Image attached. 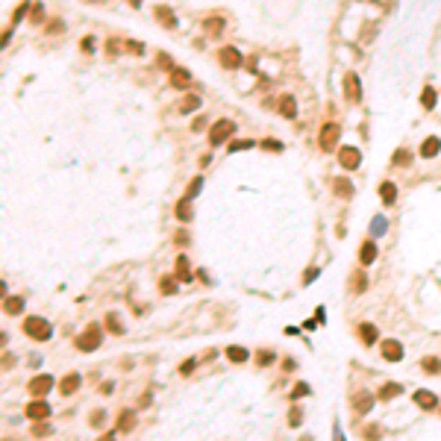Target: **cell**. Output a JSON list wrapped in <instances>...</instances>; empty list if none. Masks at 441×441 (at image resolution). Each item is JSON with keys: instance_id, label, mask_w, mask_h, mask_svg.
<instances>
[{"instance_id": "15", "label": "cell", "mask_w": 441, "mask_h": 441, "mask_svg": "<svg viewBox=\"0 0 441 441\" xmlns=\"http://www.w3.org/2000/svg\"><path fill=\"white\" fill-rule=\"evenodd\" d=\"M438 153H441V138L429 136L424 144H421V156H424V159H435Z\"/></svg>"}, {"instance_id": "47", "label": "cell", "mask_w": 441, "mask_h": 441, "mask_svg": "<svg viewBox=\"0 0 441 441\" xmlns=\"http://www.w3.org/2000/svg\"><path fill=\"white\" fill-rule=\"evenodd\" d=\"M103 415H106V412H94V418H91V424H94V426H100V424H103Z\"/></svg>"}, {"instance_id": "4", "label": "cell", "mask_w": 441, "mask_h": 441, "mask_svg": "<svg viewBox=\"0 0 441 441\" xmlns=\"http://www.w3.org/2000/svg\"><path fill=\"white\" fill-rule=\"evenodd\" d=\"M77 347H80L83 353H91V350H97V347H100V329H97V326L91 323V326L85 329L83 336L77 339Z\"/></svg>"}, {"instance_id": "26", "label": "cell", "mask_w": 441, "mask_h": 441, "mask_svg": "<svg viewBox=\"0 0 441 441\" xmlns=\"http://www.w3.org/2000/svg\"><path fill=\"white\" fill-rule=\"evenodd\" d=\"M133 426H136V412H121L118 429H121V432H130Z\"/></svg>"}, {"instance_id": "10", "label": "cell", "mask_w": 441, "mask_h": 441, "mask_svg": "<svg viewBox=\"0 0 441 441\" xmlns=\"http://www.w3.org/2000/svg\"><path fill=\"white\" fill-rule=\"evenodd\" d=\"M382 356L389 359V362H400V359H403V344L394 341V339L382 341Z\"/></svg>"}, {"instance_id": "16", "label": "cell", "mask_w": 441, "mask_h": 441, "mask_svg": "<svg viewBox=\"0 0 441 441\" xmlns=\"http://www.w3.org/2000/svg\"><path fill=\"white\" fill-rule=\"evenodd\" d=\"M224 27H227V21H224L220 15H212V18H206V21H203V30L209 35H215V38L224 33Z\"/></svg>"}, {"instance_id": "51", "label": "cell", "mask_w": 441, "mask_h": 441, "mask_svg": "<svg viewBox=\"0 0 441 441\" xmlns=\"http://www.w3.org/2000/svg\"><path fill=\"white\" fill-rule=\"evenodd\" d=\"M127 47H130V50H136V53H141V50H144V47H141V44H138V41H130V44H127Z\"/></svg>"}, {"instance_id": "39", "label": "cell", "mask_w": 441, "mask_h": 441, "mask_svg": "<svg viewBox=\"0 0 441 441\" xmlns=\"http://www.w3.org/2000/svg\"><path fill=\"white\" fill-rule=\"evenodd\" d=\"M303 394H309V385H306V382H300V385H294V391H291V397H303Z\"/></svg>"}, {"instance_id": "11", "label": "cell", "mask_w": 441, "mask_h": 441, "mask_svg": "<svg viewBox=\"0 0 441 441\" xmlns=\"http://www.w3.org/2000/svg\"><path fill=\"white\" fill-rule=\"evenodd\" d=\"M50 415V406L44 403V400H33L30 406H27V418H33V421H44Z\"/></svg>"}, {"instance_id": "48", "label": "cell", "mask_w": 441, "mask_h": 441, "mask_svg": "<svg viewBox=\"0 0 441 441\" xmlns=\"http://www.w3.org/2000/svg\"><path fill=\"white\" fill-rule=\"evenodd\" d=\"M91 47H94V41H91V35H85V38H83V50H91Z\"/></svg>"}, {"instance_id": "19", "label": "cell", "mask_w": 441, "mask_h": 441, "mask_svg": "<svg viewBox=\"0 0 441 441\" xmlns=\"http://www.w3.org/2000/svg\"><path fill=\"white\" fill-rule=\"evenodd\" d=\"M379 200L385 206H394V200H397V186L394 183H382L379 186Z\"/></svg>"}, {"instance_id": "31", "label": "cell", "mask_w": 441, "mask_h": 441, "mask_svg": "<svg viewBox=\"0 0 441 441\" xmlns=\"http://www.w3.org/2000/svg\"><path fill=\"white\" fill-rule=\"evenodd\" d=\"M253 141L250 138H241V141H230V153H238V150H250Z\"/></svg>"}, {"instance_id": "36", "label": "cell", "mask_w": 441, "mask_h": 441, "mask_svg": "<svg viewBox=\"0 0 441 441\" xmlns=\"http://www.w3.org/2000/svg\"><path fill=\"white\" fill-rule=\"evenodd\" d=\"M353 291H356V294H359V291H365V273H362V271H356V277H353Z\"/></svg>"}, {"instance_id": "2", "label": "cell", "mask_w": 441, "mask_h": 441, "mask_svg": "<svg viewBox=\"0 0 441 441\" xmlns=\"http://www.w3.org/2000/svg\"><path fill=\"white\" fill-rule=\"evenodd\" d=\"M24 333L30 336V339H35V341H47L50 339V323L44 321V318H27L24 321Z\"/></svg>"}, {"instance_id": "55", "label": "cell", "mask_w": 441, "mask_h": 441, "mask_svg": "<svg viewBox=\"0 0 441 441\" xmlns=\"http://www.w3.org/2000/svg\"><path fill=\"white\" fill-rule=\"evenodd\" d=\"M3 344H6V336H3V333H0V347H3Z\"/></svg>"}, {"instance_id": "37", "label": "cell", "mask_w": 441, "mask_h": 441, "mask_svg": "<svg viewBox=\"0 0 441 441\" xmlns=\"http://www.w3.org/2000/svg\"><path fill=\"white\" fill-rule=\"evenodd\" d=\"M30 18H33L35 24H41V21H44V6H41V3H35V6H33V15H30Z\"/></svg>"}, {"instance_id": "28", "label": "cell", "mask_w": 441, "mask_h": 441, "mask_svg": "<svg viewBox=\"0 0 441 441\" xmlns=\"http://www.w3.org/2000/svg\"><path fill=\"white\" fill-rule=\"evenodd\" d=\"M177 277H180L183 283H188V280H191V273H188V262H186V256H180V259H177Z\"/></svg>"}, {"instance_id": "35", "label": "cell", "mask_w": 441, "mask_h": 441, "mask_svg": "<svg viewBox=\"0 0 441 441\" xmlns=\"http://www.w3.org/2000/svg\"><path fill=\"white\" fill-rule=\"evenodd\" d=\"M409 162H412L409 150H397V153H394V165H409Z\"/></svg>"}, {"instance_id": "13", "label": "cell", "mask_w": 441, "mask_h": 441, "mask_svg": "<svg viewBox=\"0 0 441 441\" xmlns=\"http://www.w3.org/2000/svg\"><path fill=\"white\" fill-rule=\"evenodd\" d=\"M415 406H421V409H435L438 406V397L432 394V391H415Z\"/></svg>"}, {"instance_id": "45", "label": "cell", "mask_w": 441, "mask_h": 441, "mask_svg": "<svg viewBox=\"0 0 441 441\" xmlns=\"http://www.w3.org/2000/svg\"><path fill=\"white\" fill-rule=\"evenodd\" d=\"M33 432H35V435H47V432H50V426H47V424H35Z\"/></svg>"}, {"instance_id": "14", "label": "cell", "mask_w": 441, "mask_h": 441, "mask_svg": "<svg viewBox=\"0 0 441 441\" xmlns=\"http://www.w3.org/2000/svg\"><path fill=\"white\" fill-rule=\"evenodd\" d=\"M153 15H156V21H162V27L177 30V18H174V12H171L168 6H156V9H153Z\"/></svg>"}, {"instance_id": "49", "label": "cell", "mask_w": 441, "mask_h": 441, "mask_svg": "<svg viewBox=\"0 0 441 441\" xmlns=\"http://www.w3.org/2000/svg\"><path fill=\"white\" fill-rule=\"evenodd\" d=\"M203 127H206V118H197V121H194V127H191V130L197 133V130H203Z\"/></svg>"}, {"instance_id": "17", "label": "cell", "mask_w": 441, "mask_h": 441, "mask_svg": "<svg viewBox=\"0 0 441 441\" xmlns=\"http://www.w3.org/2000/svg\"><path fill=\"white\" fill-rule=\"evenodd\" d=\"M200 106H203L200 94H186V97L180 100V106H177V109H180L183 115H188V112H194V109H200Z\"/></svg>"}, {"instance_id": "24", "label": "cell", "mask_w": 441, "mask_h": 441, "mask_svg": "<svg viewBox=\"0 0 441 441\" xmlns=\"http://www.w3.org/2000/svg\"><path fill=\"white\" fill-rule=\"evenodd\" d=\"M435 100H438L435 88H432V85H426L424 94H421V106H424V109H435Z\"/></svg>"}, {"instance_id": "34", "label": "cell", "mask_w": 441, "mask_h": 441, "mask_svg": "<svg viewBox=\"0 0 441 441\" xmlns=\"http://www.w3.org/2000/svg\"><path fill=\"white\" fill-rule=\"evenodd\" d=\"M106 326H109L115 336H121V333H124V326L118 323V318H115V315H109V318H106Z\"/></svg>"}, {"instance_id": "7", "label": "cell", "mask_w": 441, "mask_h": 441, "mask_svg": "<svg viewBox=\"0 0 441 441\" xmlns=\"http://www.w3.org/2000/svg\"><path fill=\"white\" fill-rule=\"evenodd\" d=\"M50 389H53L50 373H41V376H33V379H30V394H35V397H44Z\"/></svg>"}, {"instance_id": "27", "label": "cell", "mask_w": 441, "mask_h": 441, "mask_svg": "<svg viewBox=\"0 0 441 441\" xmlns=\"http://www.w3.org/2000/svg\"><path fill=\"white\" fill-rule=\"evenodd\" d=\"M421 365H424L426 373H441V359H438V356H426Z\"/></svg>"}, {"instance_id": "1", "label": "cell", "mask_w": 441, "mask_h": 441, "mask_svg": "<svg viewBox=\"0 0 441 441\" xmlns=\"http://www.w3.org/2000/svg\"><path fill=\"white\" fill-rule=\"evenodd\" d=\"M233 133H236V124H233L230 118H220V121H215L212 130H209V141L218 147V144H224V141H230Z\"/></svg>"}, {"instance_id": "8", "label": "cell", "mask_w": 441, "mask_h": 441, "mask_svg": "<svg viewBox=\"0 0 441 441\" xmlns=\"http://www.w3.org/2000/svg\"><path fill=\"white\" fill-rule=\"evenodd\" d=\"M339 162H341V168L356 171V168H359V162H362V156H359L356 147H341V150H339Z\"/></svg>"}, {"instance_id": "44", "label": "cell", "mask_w": 441, "mask_h": 441, "mask_svg": "<svg viewBox=\"0 0 441 441\" xmlns=\"http://www.w3.org/2000/svg\"><path fill=\"white\" fill-rule=\"evenodd\" d=\"M191 371H194V359H188V362L180 365V373H191Z\"/></svg>"}, {"instance_id": "30", "label": "cell", "mask_w": 441, "mask_h": 441, "mask_svg": "<svg viewBox=\"0 0 441 441\" xmlns=\"http://www.w3.org/2000/svg\"><path fill=\"white\" fill-rule=\"evenodd\" d=\"M336 194H339V197H350V194H353V186H350L347 180H336Z\"/></svg>"}, {"instance_id": "46", "label": "cell", "mask_w": 441, "mask_h": 441, "mask_svg": "<svg viewBox=\"0 0 441 441\" xmlns=\"http://www.w3.org/2000/svg\"><path fill=\"white\" fill-rule=\"evenodd\" d=\"M315 277H318V268H309V271H306V280H303V283H312Z\"/></svg>"}, {"instance_id": "43", "label": "cell", "mask_w": 441, "mask_h": 441, "mask_svg": "<svg viewBox=\"0 0 441 441\" xmlns=\"http://www.w3.org/2000/svg\"><path fill=\"white\" fill-rule=\"evenodd\" d=\"M27 9H30V3H21V6L15 9V21H21V18L27 15Z\"/></svg>"}, {"instance_id": "38", "label": "cell", "mask_w": 441, "mask_h": 441, "mask_svg": "<svg viewBox=\"0 0 441 441\" xmlns=\"http://www.w3.org/2000/svg\"><path fill=\"white\" fill-rule=\"evenodd\" d=\"M200 188H203V180H200V177H194V183L188 186V197H194V194H197Z\"/></svg>"}, {"instance_id": "3", "label": "cell", "mask_w": 441, "mask_h": 441, "mask_svg": "<svg viewBox=\"0 0 441 441\" xmlns=\"http://www.w3.org/2000/svg\"><path fill=\"white\" fill-rule=\"evenodd\" d=\"M339 136H341V127L339 124H323L321 127V136H318V144H321V150H336V144H339Z\"/></svg>"}, {"instance_id": "50", "label": "cell", "mask_w": 441, "mask_h": 441, "mask_svg": "<svg viewBox=\"0 0 441 441\" xmlns=\"http://www.w3.org/2000/svg\"><path fill=\"white\" fill-rule=\"evenodd\" d=\"M259 362H262V365H268V362H273V356H271V353H259Z\"/></svg>"}, {"instance_id": "57", "label": "cell", "mask_w": 441, "mask_h": 441, "mask_svg": "<svg viewBox=\"0 0 441 441\" xmlns=\"http://www.w3.org/2000/svg\"><path fill=\"white\" fill-rule=\"evenodd\" d=\"M371 3H379V0H371Z\"/></svg>"}, {"instance_id": "54", "label": "cell", "mask_w": 441, "mask_h": 441, "mask_svg": "<svg viewBox=\"0 0 441 441\" xmlns=\"http://www.w3.org/2000/svg\"><path fill=\"white\" fill-rule=\"evenodd\" d=\"M127 3H130V6H136V9L141 6V0H127Z\"/></svg>"}, {"instance_id": "23", "label": "cell", "mask_w": 441, "mask_h": 441, "mask_svg": "<svg viewBox=\"0 0 441 441\" xmlns=\"http://www.w3.org/2000/svg\"><path fill=\"white\" fill-rule=\"evenodd\" d=\"M227 359L236 362V365H241V362L250 359V353H247V347H230V350H227Z\"/></svg>"}, {"instance_id": "29", "label": "cell", "mask_w": 441, "mask_h": 441, "mask_svg": "<svg viewBox=\"0 0 441 441\" xmlns=\"http://www.w3.org/2000/svg\"><path fill=\"white\" fill-rule=\"evenodd\" d=\"M177 218H180V220H191V206H188V197L177 203Z\"/></svg>"}, {"instance_id": "22", "label": "cell", "mask_w": 441, "mask_h": 441, "mask_svg": "<svg viewBox=\"0 0 441 441\" xmlns=\"http://www.w3.org/2000/svg\"><path fill=\"white\" fill-rule=\"evenodd\" d=\"M359 259H362V265H371L373 259H376V244H373L371 238L362 244V250H359Z\"/></svg>"}, {"instance_id": "18", "label": "cell", "mask_w": 441, "mask_h": 441, "mask_svg": "<svg viewBox=\"0 0 441 441\" xmlns=\"http://www.w3.org/2000/svg\"><path fill=\"white\" fill-rule=\"evenodd\" d=\"M80 373H68V376H62V382H59V389H62V394H77V389H80Z\"/></svg>"}, {"instance_id": "20", "label": "cell", "mask_w": 441, "mask_h": 441, "mask_svg": "<svg viewBox=\"0 0 441 441\" xmlns=\"http://www.w3.org/2000/svg\"><path fill=\"white\" fill-rule=\"evenodd\" d=\"M3 309H6V315H21L24 312V297H3Z\"/></svg>"}, {"instance_id": "32", "label": "cell", "mask_w": 441, "mask_h": 441, "mask_svg": "<svg viewBox=\"0 0 441 441\" xmlns=\"http://www.w3.org/2000/svg\"><path fill=\"white\" fill-rule=\"evenodd\" d=\"M400 391H403V389H400V385H397V382H385V385H382V397H385V400H389V397H397V394H400Z\"/></svg>"}, {"instance_id": "9", "label": "cell", "mask_w": 441, "mask_h": 441, "mask_svg": "<svg viewBox=\"0 0 441 441\" xmlns=\"http://www.w3.org/2000/svg\"><path fill=\"white\" fill-rule=\"evenodd\" d=\"M171 88H177V91H188L191 88V74L186 68H174L171 71Z\"/></svg>"}, {"instance_id": "41", "label": "cell", "mask_w": 441, "mask_h": 441, "mask_svg": "<svg viewBox=\"0 0 441 441\" xmlns=\"http://www.w3.org/2000/svg\"><path fill=\"white\" fill-rule=\"evenodd\" d=\"M162 291H165V294H174V291H177L174 280H162Z\"/></svg>"}, {"instance_id": "56", "label": "cell", "mask_w": 441, "mask_h": 441, "mask_svg": "<svg viewBox=\"0 0 441 441\" xmlns=\"http://www.w3.org/2000/svg\"><path fill=\"white\" fill-rule=\"evenodd\" d=\"M88 3H97V0H88Z\"/></svg>"}, {"instance_id": "52", "label": "cell", "mask_w": 441, "mask_h": 441, "mask_svg": "<svg viewBox=\"0 0 441 441\" xmlns=\"http://www.w3.org/2000/svg\"><path fill=\"white\" fill-rule=\"evenodd\" d=\"M112 389H115L112 382H103V385H100V391H103V394H112Z\"/></svg>"}, {"instance_id": "5", "label": "cell", "mask_w": 441, "mask_h": 441, "mask_svg": "<svg viewBox=\"0 0 441 441\" xmlns=\"http://www.w3.org/2000/svg\"><path fill=\"white\" fill-rule=\"evenodd\" d=\"M218 59H220V65H224V68H230V71H236L238 65L244 62V59H241V53H238V47H230V44L218 50Z\"/></svg>"}, {"instance_id": "42", "label": "cell", "mask_w": 441, "mask_h": 441, "mask_svg": "<svg viewBox=\"0 0 441 441\" xmlns=\"http://www.w3.org/2000/svg\"><path fill=\"white\" fill-rule=\"evenodd\" d=\"M289 415H291V418H289V424H291V426H297V424H300V409H291Z\"/></svg>"}, {"instance_id": "40", "label": "cell", "mask_w": 441, "mask_h": 441, "mask_svg": "<svg viewBox=\"0 0 441 441\" xmlns=\"http://www.w3.org/2000/svg\"><path fill=\"white\" fill-rule=\"evenodd\" d=\"M262 147H265V150H277V153L283 150V144H280V141H273V138H268V141H265Z\"/></svg>"}, {"instance_id": "12", "label": "cell", "mask_w": 441, "mask_h": 441, "mask_svg": "<svg viewBox=\"0 0 441 441\" xmlns=\"http://www.w3.org/2000/svg\"><path fill=\"white\" fill-rule=\"evenodd\" d=\"M277 106H280V115H283V118H294V115H297V100H294V94H283Z\"/></svg>"}, {"instance_id": "21", "label": "cell", "mask_w": 441, "mask_h": 441, "mask_svg": "<svg viewBox=\"0 0 441 441\" xmlns=\"http://www.w3.org/2000/svg\"><path fill=\"white\" fill-rule=\"evenodd\" d=\"M371 406H373V397H371V394H356V397H353V412H359V415L371 412Z\"/></svg>"}, {"instance_id": "6", "label": "cell", "mask_w": 441, "mask_h": 441, "mask_svg": "<svg viewBox=\"0 0 441 441\" xmlns=\"http://www.w3.org/2000/svg\"><path fill=\"white\" fill-rule=\"evenodd\" d=\"M344 97L350 103H356L359 97H362V88H359V77L353 74V71H347L344 74Z\"/></svg>"}, {"instance_id": "25", "label": "cell", "mask_w": 441, "mask_h": 441, "mask_svg": "<svg viewBox=\"0 0 441 441\" xmlns=\"http://www.w3.org/2000/svg\"><path fill=\"white\" fill-rule=\"evenodd\" d=\"M359 336H362V341H365V344H373L379 333H376V326H373V323H362V326H359Z\"/></svg>"}, {"instance_id": "53", "label": "cell", "mask_w": 441, "mask_h": 441, "mask_svg": "<svg viewBox=\"0 0 441 441\" xmlns=\"http://www.w3.org/2000/svg\"><path fill=\"white\" fill-rule=\"evenodd\" d=\"M3 297H6V286H3V283H0V300H3Z\"/></svg>"}, {"instance_id": "33", "label": "cell", "mask_w": 441, "mask_h": 441, "mask_svg": "<svg viewBox=\"0 0 441 441\" xmlns=\"http://www.w3.org/2000/svg\"><path fill=\"white\" fill-rule=\"evenodd\" d=\"M156 62H159V68H162V71H174V59H171L168 53H159Z\"/></svg>"}]
</instances>
